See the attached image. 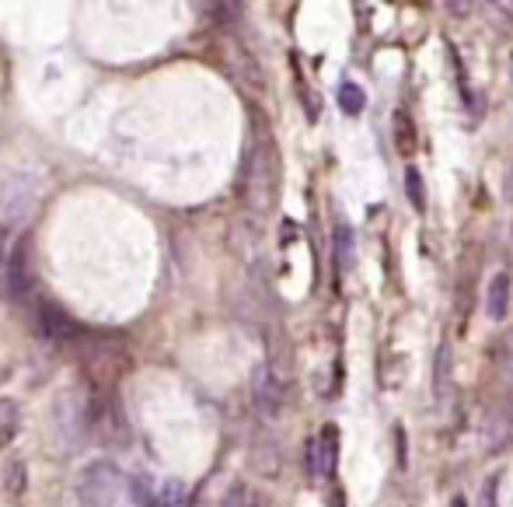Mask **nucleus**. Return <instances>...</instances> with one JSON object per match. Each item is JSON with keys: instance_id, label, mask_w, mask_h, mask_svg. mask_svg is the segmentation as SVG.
<instances>
[{"instance_id": "obj_1", "label": "nucleus", "mask_w": 513, "mask_h": 507, "mask_svg": "<svg viewBox=\"0 0 513 507\" xmlns=\"http://www.w3.org/2000/svg\"><path fill=\"white\" fill-rule=\"evenodd\" d=\"M123 490V476L112 462H94L77 480V497L84 507H112Z\"/></svg>"}, {"instance_id": "obj_2", "label": "nucleus", "mask_w": 513, "mask_h": 507, "mask_svg": "<svg viewBox=\"0 0 513 507\" xmlns=\"http://www.w3.org/2000/svg\"><path fill=\"white\" fill-rule=\"evenodd\" d=\"M272 147L269 144H255L252 154H248V172H245V185L252 204L262 210V204H269V193H272Z\"/></svg>"}, {"instance_id": "obj_3", "label": "nucleus", "mask_w": 513, "mask_h": 507, "mask_svg": "<svg viewBox=\"0 0 513 507\" xmlns=\"http://www.w3.org/2000/svg\"><path fill=\"white\" fill-rule=\"evenodd\" d=\"M482 438L492 448H499V444H507L513 438V399H499V403L486 406V413H482Z\"/></svg>"}, {"instance_id": "obj_4", "label": "nucleus", "mask_w": 513, "mask_h": 507, "mask_svg": "<svg viewBox=\"0 0 513 507\" xmlns=\"http://www.w3.org/2000/svg\"><path fill=\"white\" fill-rule=\"evenodd\" d=\"M252 395H255V406H259L262 416H276L283 410V382L269 368L255 371V378H252Z\"/></svg>"}, {"instance_id": "obj_5", "label": "nucleus", "mask_w": 513, "mask_h": 507, "mask_svg": "<svg viewBox=\"0 0 513 507\" xmlns=\"http://www.w3.org/2000/svg\"><path fill=\"white\" fill-rule=\"evenodd\" d=\"M4 277L15 298H25L32 291V263H28V242H18L11 255H7V266H4Z\"/></svg>"}, {"instance_id": "obj_6", "label": "nucleus", "mask_w": 513, "mask_h": 507, "mask_svg": "<svg viewBox=\"0 0 513 507\" xmlns=\"http://www.w3.org/2000/svg\"><path fill=\"white\" fill-rule=\"evenodd\" d=\"M335 448H339L335 427H325L321 438L308 444V469H311L314 476H329L335 469Z\"/></svg>"}, {"instance_id": "obj_7", "label": "nucleus", "mask_w": 513, "mask_h": 507, "mask_svg": "<svg viewBox=\"0 0 513 507\" xmlns=\"http://www.w3.org/2000/svg\"><path fill=\"white\" fill-rule=\"evenodd\" d=\"M510 298H513L510 273H496V277L489 280V291H486V315H489L492 323L507 319V312H510Z\"/></svg>"}, {"instance_id": "obj_8", "label": "nucleus", "mask_w": 513, "mask_h": 507, "mask_svg": "<svg viewBox=\"0 0 513 507\" xmlns=\"http://www.w3.org/2000/svg\"><path fill=\"white\" fill-rule=\"evenodd\" d=\"M28 207H32V189H28L25 179H7L0 185V210L7 217H22Z\"/></svg>"}, {"instance_id": "obj_9", "label": "nucleus", "mask_w": 513, "mask_h": 507, "mask_svg": "<svg viewBox=\"0 0 513 507\" xmlns=\"http://www.w3.org/2000/svg\"><path fill=\"white\" fill-rule=\"evenodd\" d=\"M39 325H43L45 336H53V340H70V336H77L81 329L70 323L67 315L60 312V308H53V304H39Z\"/></svg>"}, {"instance_id": "obj_10", "label": "nucleus", "mask_w": 513, "mask_h": 507, "mask_svg": "<svg viewBox=\"0 0 513 507\" xmlns=\"http://www.w3.org/2000/svg\"><path fill=\"white\" fill-rule=\"evenodd\" d=\"M433 395L447 399L450 395V346L440 343L437 350V361H433Z\"/></svg>"}, {"instance_id": "obj_11", "label": "nucleus", "mask_w": 513, "mask_h": 507, "mask_svg": "<svg viewBox=\"0 0 513 507\" xmlns=\"http://www.w3.org/2000/svg\"><path fill=\"white\" fill-rule=\"evenodd\" d=\"M363 105H367V94H363V88L360 84H353V81H346L342 88H339V109L346 115H360L363 113Z\"/></svg>"}, {"instance_id": "obj_12", "label": "nucleus", "mask_w": 513, "mask_h": 507, "mask_svg": "<svg viewBox=\"0 0 513 507\" xmlns=\"http://www.w3.org/2000/svg\"><path fill=\"white\" fill-rule=\"evenodd\" d=\"M335 263H339L342 273L353 266V231L346 228V224L335 228Z\"/></svg>"}, {"instance_id": "obj_13", "label": "nucleus", "mask_w": 513, "mask_h": 507, "mask_svg": "<svg viewBox=\"0 0 513 507\" xmlns=\"http://www.w3.org/2000/svg\"><path fill=\"white\" fill-rule=\"evenodd\" d=\"M405 196L412 200V207L423 214L426 210V183L419 175V168H405Z\"/></svg>"}, {"instance_id": "obj_14", "label": "nucleus", "mask_w": 513, "mask_h": 507, "mask_svg": "<svg viewBox=\"0 0 513 507\" xmlns=\"http://www.w3.org/2000/svg\"><path fill=\"white\" fill-rule=\"evenodd\" d=\"M221 507H259V497L248 483H234L227 493H223Z\"/></svg>"}, {"instance_id": "obj_15", "label": "nucleus", "mask_w": 513, "mask_h": 507, "mask_svg": "<svg viewBox=\"0 0 513 507\" xmlns=\"http://www.w3.org/2000/svg\"><path fill=\"white\" fill-rule=\"evenodd\" d=\"M133 501L140 507H157V490L151 476H133Z\"/></svg>"}, {"instance_id": "obj_16", "label": "nucleus", "mask_w": 513, "mask_h": 507, "mask_svg": "<svg viewBox=\"0 0 513 507\" xmlns=\"http://www.w3.org/2000/svg\"><path fill=\"white\" fill-rule=\"evenodd\" d=\"M157 507H185V486L182 483H164L157 493Z\"/></svg>"}, {"instance_id": "obj_17", "label": "nucleus", "mask_w": 513, "mask_h": 507, "mask_svg": "<svg viewBox=\"0 0 513 507\" xmlns=\"http://www.w3.org/2000/svg\"><path fill=\"white\" fill-rule=\"evenodd\" d=\"M496 361H499V368H503V374H507V378H513V340H507V343L499 346V353H496Z\"/></svg>"}, {"instance_id": "obj_18", "label": "nucleus", "mask_w": 513, "mask_h": 507, "mask_svg": "<svg viewBox=\"0 0 513 507\" xmlns=\"http://www.w3.org/2000/svg\"><path fill=\"white\" fill-rule=\"evenodd\" d=\"M482 507H496V483H486V490H482Z\"/></svg>"}, {"instance_id": "obj_19", "label": "nucleus", "mask_w": 513, "mask_h": 507, "mask_svg": "<svg viewBox=\"0 0 513 507\" xmlns=\"http://www.w3.org/2000/svg\"><path fill=\"white\" fill-rule=\"evenodd\" d=\"M7 234H4V231H0V273H4V266H7Z\"/></svg>"}, {"instance_id": "obj_20", "label": "nucleus", "mask_w": 513, "mask_h": 507, "mask_svg": "<svg viewBox=\"0 0 513 507\" xmlns=\"http://www.w3.org/2000/svg\"><path fill=\"white\" fill-rule=\"evenodd\" d=\"M454 15H469V4H447Z\"/></svg>"}, {"instance_id": "obj_21", "label": "nucleus", "mask_w": 513, "mask_h": 507, "mask_svg": "<svg viewBox=\"0 0 513 507\" xmlns=\"http://www.w3.org/2000/svg\"><path fill=\"white\" fill-rule=\"evenodd\" d=\"M496 7H499V11H507V15L513 18V4H496Z\"/></svg>"}, {"instance_id": "obj_22", "label": "nucleus", "mask_w": 513, "mask_h": 507, "mask_svg": "<svg viewBox=\"0 0 513 507\" xmlns=\"http://www.w3.org/2000/svg\"><path fill=\"white\" fill-rule=\"evenodd\" d=\"M332 507H346V504H342V497H335V501H332Z\"/></svg>"}, {"instance_id": "obj_23", "label": "nucleus", "mask_w": 513, "mask_h": 507, "mask_svg": "<svg viewBox=\"0 0 513 507\" xmlns=\"http://www.w3.org/2000/svg\"><path fill=\"white\" fill-rule=\"evenodd\" d=\"M454 507H465V501H461V497H458V501H454Z\"/></svg>"}]
</instances>
